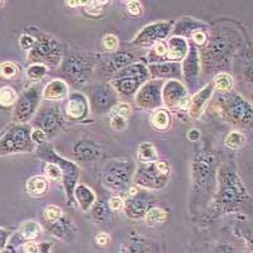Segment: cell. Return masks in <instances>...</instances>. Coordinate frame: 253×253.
I'll return each mask as SVG.
<instances>
[{
    "label": "cell",
    "instance_id": "cell-1",
    "mask_svg": "<svg viewBox=\"0 0 253 253\" xmlns=\"http://www.w3.org/2000/svg\"><path fill=\"white\" fill-rule=\"evenodd\" d=\"M242 41L243 37L233 27L216 24L200 53L203 70L207 74L213 71L225 72L232 65L236 52L242 47Z\"/></svg>",
    "mask_w": 253,
    "mask_h": 253
},
{
    "label": "cell",
    "instance_id": "cell-2",
    "mask_svg": "<svg viewBox=\"0 0 253 253\" xmlns=\"http://www.w3.org/2000/svg\"><path fill=\"white\" fill-rule=\"evenodd\" d=\"M250 200V195L238 173L232 169H221L218 173V191L215 196L216 214L233 213Z\"/></svg>",
    "mask_w": 253,
    "mask_h": 253
},
{
    "label": "cell",
    "instance_id": "cell-3",
    "mask_svg": "<svg viewBox=\"0 0 253 253\" xmlns=\"http://www.w3.org/2000/svg\"><path fill=\"white\" fill-rule=\"evenodd\" d=\"M218 105L228 122L242 128L253 126V104L234 91L219 94Z\"/></svg>",
    "mask_w": 253,
    "mask_h": 253
},
{
    "label": "cell",
    "instance_id": "cell-4",
    "mask_svg": "<svg viewBox=\"0 0 253 253\" xmlns=\"http://www.w3.org/2000/svg\"><path fill=\"white\" fill-rule=\"evenodd\" d=\"M61 74L75 86H85L90 83L94 72V61L83 51L70 49L63 56L60 66Z\"/></svg>",
    "mask_w": 253,
    "mask_h": 253
},
{
    "label": "cell",
    "instance_id": "cell-5",
    "mask_svg": "<svg viewBox=\"0 0 253 253\" xmlns=\"http://www.w3.org/2000/svg\"><path fill=\"white\" fill-rule=\"evenodd\" d=\"M148 80H151L148 65L144 62H134L130 66L112 75L110 84L119 95L129 98L135 96L138 90Z\"/></svg>",
    "mask_w": 253,
    "mask_h": 253
},
{
    "label": "cell",
    "instance_id": "cell-6",
    "mask_svg": "<svg viewBox=\"0 0 253 253\" xmlns=\"http://www.w3.org/2000/svg\"><path fill=\"white\" fill-rule=\"evenodd\" d=\"M171 165L166 160H158L152 164H139L135 169L133 182L138 187L160 191L170 181Z\"/></svg>",
    "mask_w": 253,
    "mask_h": 253
},
{
    "label": "cell",
    "instance_id": "cell-7",
    "mask_svg": "<svg viewBox=\"0 0 253 253\" xmlns=\"http://www.w3.org/2000/svg\"><path fill=\"white\" fill-rule=\"evenodd\" d=\"M38 157L41 160H44L47 162H53L57 164L62 170V185L65 189V195H66L67 205H75V198L74 193L78 186V180L80 176V169L75 162L69 161L66 158L61 157L56 153L53 148L49 146H42L38 151Z\"/></svg>",
    "mask_w": 253,
    "mask_h": 253
},
{
    "label": "cell",
    "instance_id": "cell-8",
    "mask_svg": "<svg viewBox=\"0 0 253 253\" xmlns=\"http://www.w3.org/2000/svg\"><path fill=\"white\" fill-rule=\"evenodd\" d=\"M63 49L53 36L41 33L37 36V43L28 52L31 63H43L48 69L61 66L63 60Z\"/></svg>",
    "mask_w": 253,
    "mask_h": 253
},
{
    "label": "cell",
    "instance_id": "cell-9",
    "mask_svg": "<svg viewBox=\"0 0 253 253\" xmlns=\"http://www.w3.org/2000/svg\"><path fill=\"white\" fill-rule=\"evenodd\" d=\"M32 130L26 124L9 126L0 137V155L8 156L14 153L31 152L35 148L32 142Z\"/></svg>",
    "mask_w": 253,
    "mask_h": 253
},
{
    "label": "cell",
    "instance_id": "cell-10",
    "mask_svg": "<svg viewBox=\"0 0 253 253\" xmlns=\"http://www.w3.org/2000/svg\"><path fill=\"white\" fill-rule=\"evenodd\" d=\"M135 165L128 158H118L108 162L104 167V185L114 191H121L130 186L135 172Z\"/></svg>",
    "mask_w": 253,
    "mask_h": 253
},
{
    "label": "cell",
    "instance_id": "cell-11",
    "mask_svg": "<svg viewBox=\"0 0 253 253\" xmlns=\"http://www.w3.org/2000/svg\"><path fill=\"white\" fill-rule=\"evenodd\" d=\"M216 160L214 153L202 151L196 153L193 160V178L196 186L203 190H210L215 181Z\"/></svg>",
    "mask_w": 253,
    "mask_h": 253
},
{
    "label": "cell",
    "instance_id": "cell-12",
    "mask_svg": "<svg viewBox=\"0 0 253 253\" xmlns=\"http://www.w3.org/2000/svg\"><path fill=\"white\" fill-rule=\"evenodd\" d=\"M63 122L65 121L60 105L52 104L51 101H44L43 104H41L40 109L33 119V126L46 132L48 138H52L62 129Z\"/></svg>",
    "mask_w": 253,
    "mask_h": 253
},
{
    "label": "cell",
    "instance_id": "cell-13",
    "mask_svg": "<svg viewBox=\"0 0 253 253\" xmlns=\"http://www.w3.org/2000/svg\"><path fill=\"white\" fill-rule=\"evenodd\" d=\"M42 92L37 87H29L20 95L13 112V122L15 124H27L37 114L41 107Z\"/></svg>",
    "mask_w": 253,
    "mask_h": 253
},
{
    "label": "cell",
    "instance_id": "cell-14",
    "mask_svg": "<svg viewBox=\"0 0 253 253\" xmlns=\"http://www.w3.org/2000/svg\"><path fill=\"white\" fill-rule=\"evenodd\" d=\"M162 101L166 109L187 112L191 103V96L181 80H167L162 87Z\"/></svg>",
    "mask_w": 253,
    "mask_h": 253
},
{
    "label": "cell",
    "instance_id": "cell-15",
    "mask_svg": "<svg viewBox=\"0 0 253 253\" xmlns=\"http://www.w3.org/2000/svg\"><path fill=\"white\" fill-rule=\"evenodd\" d=\"M171 20H157L144 26L133 38L132 43L141 47H152L153 44L165 41L172 31Z\"/></svg>",
    "mask_w": 253,
    "mask_h": 253
},
{
    "label": "cell",
    "instance_id": "cell-16",
    "mask_svg": "<svg viewBox=\"0 0 253 253\" xmlns=\"http://www.w3.org/2000/svg\"><path fill=\"white\" fill-rule=\"evenodd\" d=\"M164 84L165 80H158V79H151L147 81L134 96V101L138 108L143 110H152V112L162 108Z\"/></svg>",
    "mask_w": 253,
    "mask_h": 253
},
{
    "label": "cell",
    "instance_id": "cell-17",
    "mask_svg": "<svg viewBox=\"0 0 253 253\" xmlns=\"http://www.w3.org/2000/svg\"><path fill=\"white\" fill-rule=\"evenodd\" d=\"M90 108L96 114H109L110 110L118 104V92L112 84H101L92 89L89 99Z\"/></svg>",
    "mask_w": 253,
    "mask_h": 253
},
{
    "label": "cell",
    "instance_id": "cell-18",
    "mask_svg": "<svg viewBox=\"0 0 253 253\" xmlns=\"http://www.w3.org/2000/svg\"><path fill=\"white\" fill-rule=\"evenodd\" d=\"M202 56L196 46H190L189 53L184 61L181 62V71H182V83L187 90H191L196 86L200 74H202Z\"/></svg>",
    "mask_w": 253,
    "mask_h": 253
},
{
    "label": "cell",
    "instance_id": "cell-19",
    "mask_svg": "<svg viewBox=\"0 0 253 253\" xmlns=\"http://www.w3.org/2000/svg\"><path fill=\"white\" fill-rule=\"evenodd\" d=\"M90 101L87 96L81 91H74L67 98L65 113L66 117L72 122H81L89 117L90 114Z\"/></svg>",
    "mask_w": 253,
    "mask_h": 253
},
{
    "label": "cell",
    "instance_id": "cell-20",
    "mask_svg": "<svg viewBox=\"0 0 253 253\" xmlns=\"http://www.w3.org/2000/svg\"><path fill=\"white\" fill-rule=\"evenodd\" d=\"M214 91H215L214 83L213 81H210V83H208L203 89L198 90V91L191 96V103H190V108L189 110H187L190 118L198 119L202 117V114L205 112V109H207L209 101L213 98Z\"/></svg>",
    "mask_w": 253,
    "mask_h": 253
},
{
    "label": "cell",
    "instance_id": "cell-21",
    "mask_svg": "<svg viewBox=\"0 0 253 253\" xmlns=\"http://www.w3.org/2000/svg\"><path fill=\"white\" fill-rule=\"evenodd\" d=\"M151 79H158V80H181L182 71L181 63L180 62H162L152 63L148 65Z\"/></svg>",
    "mask_w": 253,
    "mask_h": 253
},
{
    "label": "cell",
    "instance_id": "cell-22",
    "mask_svg": "<svg viewBox=\"0 0 253 253\" xmlns=\"http://www.w3.org/2000/svg\"><path fill=\"white\" fill-rule=\"evenodd\" d=\"M150 208H152L151 200H148L146 196H139L138 194L134 198H129L128 200H126L123 211L126 218L132 219V220H141V219H144V215L150 210Z\"/></svg>",
    "mask_w": 253,
    "mask_h": 253
},
{
    "label": "cell",
    "instance_id": "cell-23",
    "mask_svg": "<svg viewBox=\"0 0 253 253\" xmlns=\"http://www.w3.org/2000/svg\"><path fill=\"white\" fill-rule=\"evenodd\" d=\"M103 151L99 144L92 141H79L72 146V155L76 161L91 162L98 160Z\"/></svg>",
    "mask_w": 253,
    "mask_h": 253
},
{
    "label": "cell",
    "instance_id": "cell-24",
    "mask_svg": "<svg viewBox=\"0 0 253 253\" xmlns=\"http://www.w3.org/2000/svg\"><path fill=\"white\" fill-rule=\"evenodd\" d=\"M167 46H169V52H167L166 61L170 62H180L184 61L189 53L190 44L187 40L181 36H172L170 40L167 41Z\"/></svg>",
    "mask_w": 253,
    "mask_h": 253
},
{
    "label": "cell",
    "instance_id": "cell-25",
    "mask_svg": "<svg viewBox=\"0 0 253 253\" xmlns=\"http://www.w3.org/2000/svg\"><path fill=\"white\" fill-rule=\"evenodd\" d=\"M69 95V85L62 79H55V80L49 81L42 90V99L44 101H51V103L63 100Z\"/></svg>",
    "mask_w": 253,
    "mask_h": 253
},
{
    "label": "cell",
    "instance_id": "cell-26",
    "mask_svg": "<svg viewBox=\"0 0 253 253\" xmlns=\"http://www.w3.org/2000/svg\"><path fill=\"white\" fill-rule=\"evenodd\" d=\"M151 251L152 248H151L150 242L144 237L132 232L121 245L119 253H151Z\"/></svg>",
    "mask_w": 253,
    "mask_h": 253
},
{
    "label": "cell",
    "instance_id": "cell-27",
    "mask_svg": "<svg viewBox=\"0 0 253 253\" xmlns=\"http://www.w3.org/2000/svg\"><path fill=\"white\" fill-rule=\"evenodd\" d=\"M135 55L130 51H121V52H114L112 57L108 60L107 63V70L109 74L114 75L117 72L122 71L126 67L130 66L132 63H134Z\"/></svg>",
    "mask_w": 253,
    "mask_h": 253
},
{
    "label": "cell",
    "instance_id": "cell-28",
    "mask_svg": "<svg viewBox=\"0 0 253 253\" xmlns=\"http://www.w3.org/2000/svg\"><path fill=\"white\" fill-rule=\"evenodd\" d=\"M74 198H75V202L78 203V207L84 213L90 211L96 203V195H95L94 190L85 184H79L76 186Z\"/></svg>",
    "mask_w": 253,
    "mask_h": 253
},
{
    "label": "cell",
    "instance_id": "cell-29",
    "mask_svg": "<svg viewBox=\"0 0 253 253\" xmlns=\"http://www.w3.org/2000/svg\"><path fill=\"white\" fill-rule=\"evenodd\" d=\"M49 187V180L43 175H35L29 177L26 182V191L31 196L41 198L46 195Z\"/></svg>",
    "mask_w": 253,
    "mask_h": 253
},
{
    "label": "cell",
    "instance_id": "cell-30",
    "mask_svg": "<svg viewBox=\"0 0 253 253\" xmlns=\"http://www.w3.org/2000/svg\"><path fill=\"white\" fill-rule=\"evenodd\" d=\"M47 225H48V230L53 234V236L57 237V238L60 239H66V241L70 239L71 234L75 232V227L72 224V221L70 220L69 218H66L65 215H63L60 220Z\"/></svg>",
    "mask_w": 253,
    "mask_h": 253
},
{
    "label": "cell",
    "instance_id": "cell-31",
    "mask_svg": "<svg viewBox=\"0 0 253 253\" xmlns=\"http://www.w3.org/2000/svg\"><path fill=\"white\" fill-rule=\"evenodd\" d=\"M17 234L20 237V239H23L24 243L36 241L42 234V227L36 220H26L20 224Z\"/></svg>",
    "mask_w": 253,
    "mask_h": 253
},
{
    "label": "cell",
    "instance_id": "cell-32",
    "mask_svg": "<svg viewBox=\"0 0 253 253\" xmlns=\"http://www.w3.org/2000/svg\"><path fill=\"white\" fill-rule=\"evenodd\" d=\"M239 74L246 83L253 85V49H242L241 60H239Z\"/></svg>",
    "mask_w": 253,
    "mask_h": 253
},
{
    "label": "cell",
    "instance_id": "cell-33",
    "mask_svg": "<svg viewBox=\"0 0 253 253\" xmlns=\"http://www.w3.org/2000/svg\"><path fill=\"white\" fill-rule=\"evenodd\" d=\"M151 124L158 132H166L171 126V114L166 108H160L155 110L151 117Z\"/></svg>",
    "mask_w": 253,
    "mask_h": 253
},
{
    "label": "cell",
    "instance_id": "cell-34",
    "mask_svg": "<svg viewBox=\"0 0 253 253\" xmlns=\"http://www.w3.org/2000/svg\"><path fill=\"white\" fill-rule=\"evenodd\" d=\"M137 160L139 164H152L158 161V153L155 144L151 142H142L137 150Z\"/></svg>",
    "mask_w": 253,
    "mask_h": 253
},
{
    "label": "cell",
    "instance_id": "cell-35",
    "mask_svg": "<svg viewBox=\"0 0 253 253\" xmlns=\"http://www.w3.org/2000/svg\"><path fill=\"white\" fill-rule=\"evenodd\" d=\"M167 52H169V46H167L165 41H161V42H158V43L153 44L151 47V49L148 51V55H147V60H148L150 65H152V63L167 62Z\"/></svg>",
    "mask_w": 253,
    "mask_h": 253
},
{
    "label": "cell",
    "instance_id": "cell-36",
    "mask_svg": "<svg viewBox=\"0 0 253 253\" xmlns=\"http://www.w3.org/2000/svg\"><path fill=\"white\" fill-rule=\"evenodd\" d=\"M213 83L214 87H215L219 94H225V92H229L233 90V78L228 72H218L214 76Z\"/></svg>",
    "mask_w": 253,
    "mask_h": 253
},
{
    "label": "cell",
    "instance_id": "cell-37",
    "mask_svg": "<svg viewBox=\"0 0 253 253\" xmlns=\"http://www.w3.org/2000/svg\"><path fill=\"white\" fill-rule=\"evenodd\" d=\"M203 27H205V24L195 19H181L175 28V36H181V37L186 35L191 36L198 29H203Z\"/></svg>",
    "mask_w": 253,
    "mask_h": 253
},
{
    "label": "cell",
    "instance_id": "cell-38",
    "mask_svg": "<svg viewBox=\"0 0 253 253\" xmlns=\"http://www.w3.org/2000/svg\"><path fill=\"white\" fill-rule=\"evenodd\" d=\"M90 211H91L92 219L98 223H105L112 216V209L109 208V204L104 200H99V202L95 203Z\"/></svg>",
    "mask_w": 253,
    "mask_h": 253
},
{
    "label": "cell",
    "instance_id": "cell-39",
    "mask_svg": "<svg viewBox=\"0 0 253 253\" xmlns=\"http://www.w3.org/2000/svg\"><path fill=\"white\" fill-rule=\"evenodd\" d=\"M166 211H165L162 208L158 207H152L150 208V210L147 211V214L144 215V223L150 227H156V225H160L162 223H165L166 220Z\"/></svg>",
    "mask_w": 253,
    "mask_h": 253
},
{
    "label": "cell",
    "instance_id": "cell-40",
    "mask_svg": "<svg viewBox=\"0 0 253 253\" xmlns=\"http://www.w3.org/2000/svg\"><path fill=\"white\" fill-rule=\"evenodd\" d=\"M224 144L229 150H239L246 144L245 133L239 132V130L229 132L224 138Z\"/></svg>",
    "mask_w": 253,
    "mask_h": 253
},
{
    "label": "cell",
    "instance_id": "cell-41",
    "mask_svg": "<svg viewBox=\"0 0 253 253\" xmlns=\"http://www.w3.org/2000/svg\"><path fill=\"white\" fill-rule=\"evenodd\" d=\"M18 95L17 91L13 89L12 86L5 85L0 89V104L3 105L4 108H10L13 105H15L18 101Z\"/></svg>",
    "mask_w": 253,
    "mask_h": 253
},
{
    "label": "cell",
    "instance_id": "cell-42",
    "mask_svg": "<svg viewBox=\"0 0 253 253\" xmlns=\"http://www.w3.org/2000/svg\"><path fill=\"white\" fill-rule=\"evenodd\" d=\"M27 78L29 79L31 81H37L42 80L44 76L47 75V72H48V67L43 63H31L28 67H27Z\"/></svg>",
    "mask_w": 253,
    "mask_h": 253
},
{
    "label": "cell",
    "instance_id": "cell-43",
    "mask_svg": "<svg viewBox=\"0 0 253 253\" xmlns=\"http://www.w3.org/2000/svg\"><path fill=\"white\" fill-rule=\"evenodd\" d=\"M62 216H63V211L58 205H55V204L47 205V207L43 209V219L47 224H52V223L60 220Z\"/></svg>",
    "mask_w": 253,
    "mask_h": 253
},
{
    "label": "cell",
    "instance_id": "cell-44",
    "mask_svg": "<svg viewBox=\"0 0 253 253\" xmlns=\"http://www.w3.org/2000/svg\"><path fill=\"white\" fill-rule=\"evenodd\" d=\"M107 5H109V1H87L84 10L90 17H99L103 14Z\"/></svg>",
    "mask_w": 253,
    "mask_h": 253
},
{
    "label": "cell",
    "instance_id": "cell-45",
    "mask_svg": "<svg viewBox=\"0 0 253 253\" xmlns=\"http://www.w3.org/2000/svg\"><path fill=\"white\" fill-rule=\"evenodd\" d=\"M44 176L48 178L49 181L57 182L62 180V170L57 164L53 162H47L46 167H44Z\"/></svg>",
    "mask_w": 253,
    "mask_h": 253
},
{
    "label": "cell",
    "instance_id": "cell-46",
    "mask_svg": "<svg viewBox=\"0 0 253 253\" xmlns=\"http://www.w3.org/2000/svg\"><path fill=\"white\" fill-rule=\"evenodd\" d=\"M0 74L3 79H14L19 74V69L14 62L6 61L0 65Z\"/></svg>",
    "mask_w": 253,
    "mask_h": 253
},
{
    "label": "cell",
    "instance_id": "cell-47",
    "mask_svg": "<svg viewBox=\"0 0 253 253\" xmlns=\"http://www.w3.org/2000/svg\"><path fill=\"white\" fill-rule=\"evenodd\" d=\"M133 113L132 105L129 103H118L110 110L109 115H121V117H124V118H128L130 114Z\"/></svg>",
    "mask_w": 253,
    "mask_h": 253
},
{
    "label": "cell",
    "instance_id": "cell-48",
    "mask_svg": "<svg viewBox=\"0 0 253 253\" xmlns=\"http://www.w3.org/2000/svg\"><path fill=\"white\" fill-rule=\"evenodd\" d=\"M37 43V37L29 35V33H23L19 38V46L24 51H31Z\"/></svg>",
    "mask_w": 253,
    "mask_h": 253
},
{
    "label": "cell",
    "instance_id": "cell-49",
    "mask_svg": "<svg viewBox=\"0 0 253 253\" xmlns=\"http://www.w3.org/2000/svg\"><path fill=\"white\" fill-rule=\"evenodd\" d=\"M103 46L108 52L114 53V52L118 51V47H119L118 37L114 35H107L103 38Z\"/></svg>",
    "mask_w": 253,
    "mask_h": 253
},
{
    "label": "cell",
    "instance_id": "cell-50",
    "mask_svg": "<svg viewBox=\"0 0 253 253\" xmlns=\"http://www.w3.org/2000/svg\"><path fill=\"white\" fill-rule=\"evenodd\" d=\"M110 117V128L115 132H123L126 128V118L121 115H109Z\"/></svg>",
    "mask_w": 253,
    "mask_h": 253
},
{
    "label": "cell",
    "instance_id": "cell-51",
    "mask_svg": "<svg viewBox=\"0 0 253 253\" xmlns=\"http://www.w3.org/2000/svg\"><path fill=\"white\" fill-rule=\"evenodd\" d=\"M31 137H32V142L35 143V146H40V147L43 146V144L46 143L47 139H49L47 133L43 132L42 129H40V128H33L31 133Z\"/></svg>",
    "mask_w": 253,
    "mask_h": 253
},
{
    "label": "cell",
    "instance_id": "cell-52",
    "mask_svg": "<svg viewBox=\"0 0 253 253\" xmlns=\"http://www.w3.org/2000/svg\"><path fill=\"white\" fill-rule=\"evenodd\" d=\"M190 38L193 40L194 44H195L196 47H204L205 44H207L208 40H209L207 32L203 31V29H198V31L194 32L193 35L190 36Z\"/></svg>",
    "mask_w": 253,
    "mask_h": 253
},
{
    "label": "cell",
    "instance_id": "cell-53",
    "mask_svg": "<svg viewBox=\"0 0 253 253\" xmlns=\"http://www.w3.org/2000/svg\"><path fill=\"white\" fill-rule=\"evenodd\" d=\"M126 12L128 14L132 15V17H138V15L142 14L143 12V6L139 1H135V0H132V1H128L126 5Z\"/></svg>",
    "mask_w": 253,
    "mask_h": 253
},
{
    "label": "cell",
    "instance_id": "cell-54",
    "mask_svg": "<svg viewBox=\"0 0 253 253\" xmlns=\"http://www.w3.org/2000/svg\"><path fill=\"white\" fill-rule=\"evenodd\" d=\"M124 203L126 202H124L121 196L115 195V196H112V198L109 199L108 204H109V208L112 209V211H121V210L124 208Z\"/></svg>",
    "mask_w": 253,
    "mask_h": 253
},
{
    "label": "cell",
    "instance_id": "cell-55",
    "mask_svg": "<svg viewBox=\"0 0 253 253\" xmlns=\"http://www.w3.org/2000/svg\"><path fill=\"white\" fill-rule=\"evenodd\" d=\"M12 230H6L5 228H1V250L9 245V242L12 239Z\"/></svg>",
    "mask_w": 253,
    "mask_h": 253
},
{
    "label": "cell",
    "instance_id": "cell-56",
    "mask_svg": "<svg viewBox=\"0 0 253 253\" xmlns=\"http://www.w3.org/2000/svg\"><path fill=\"white\" fill-rule=\"evenodd\" d=\"M38 248H40V243L36 241L27 242L23 246L24 253H36L38 251Z\"/></svg>",
    "mask_w": 253,
    "mask_h": 253
},
{
    "label": "cell",
    "instance_id": "cell-57",
    "mask_svg": "<svg viewBox=\"0 0 253 253\" xmlns=\"http://www.w3.org/2000/svg\"><path fill=\"white\" fill-rule=\"evenodd\" d=\"M186 137L190 142H198L199 139L202 138V133H200L199 129H196V128H191V129L187 130Z\"/></svg>",
    "mask_w": 253,
    "mask_h": 253
},
{
    "label": "cell",
    "instance_id": "cell-58",
    "mask_svg": "<svg viewBox=\"0 0 253 253\" xmlns=\"http://www.w3.org/2000/svg\"><path fill=\"white\" fill-rule=\"evenodd\" d=\"M109 241H110V237L108 236L107 233H98L96 234V237H95V242H96L98 246H100V247H105V246H108Z\"/></svg>",
    "mask_w": 253,
    "mask_h": 253
},
{
    "label": "cell",
    "instance_id": "cell-59",
    "mask_svg": "<svg viewBox=\"0 0 253 253\" xmlns=\"http://www.w3.org/2000/svg\"><path fill=\"white\" fill-rule=\"evenodd\" d=\"M52 251V245L48 243V242H41L40 248L36 253H51Z\"/></svg>",
    "mask_w": 253,
    "mask_h": 253
},
{
    "label": "cell",
    "instance_id": "cell-60",
    "mask_svg": "<svg viewBox=\"0 0 253 253\" xmlns=\"http://www.w3.org/2000/svg\"><path fill=\"white\" fill-rule=\"evenodd\" d=\"M214 253H233V248L229 247V246H220L215 250Z\"/></svg>",
    "mask_w": 253,
    "mask_h": 253
},
{
    "label": "cell",
    "instance_id": "cell-61",
    "mask_svg": "<svg viewBox=\"0 0 253 253\" xmlns=\"http://www.w3.org/2000/svg\"><path fill=\"white\" fill-rule=\"evenodd\" d=\"M87 1H66L67 6H71V8H78V6H85Z\"/></svg>",
    "mask_w": 253,
    "mask_h": 253
},
{
    "label": "cell",
    "instance_id": "cell-62",
    "mask_svg": "<svg viewBox=\"0 0 253 253\" xmlns=\"http://www.w3.org/2000/svg\"><path fill=\"white\" fill-rule=\"evenodd\" d=\"M247 242H248V246L251 247V250L253 251V230L251 233L247 234Z\"/></svg>",
    "mask_w": 253,
    "mask_h": 253
}]
</instances>
